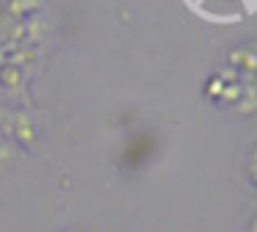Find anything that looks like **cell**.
<instances>
[{
    "instance_id": "cell-1",
    "label": "cell",
    "mask_w": 257,
    "mask_h": 232,
    "mask_svg": "<svg viewBox=\"0 0 257 232\" xmlns=\"http://www.w3.org/2000/svg\"><path fill=\"white\" fill-rule=\"evenodd\" d=\"M251 232H257V221H254V226H251Z\"/></svg>"
}]
</instances>
